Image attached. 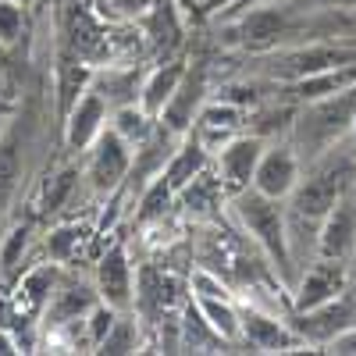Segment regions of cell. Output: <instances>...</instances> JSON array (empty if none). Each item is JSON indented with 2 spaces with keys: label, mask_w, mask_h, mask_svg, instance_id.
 I'll list each match as a JSON object with an SVG mask.
<instances>
[{
  "label": "cell",
  "mask_w": 356,
  "mask_h": 356,
  "mask_svg": "<svg viewBox=\"0 0 356 356\" xmlns=\"http://www.w3.org/2000/svg\"><path fill=\"white\" fill-rule=\"evenodd\" d=\"M353 61H356V43L321 40V43H310V47H292V50L278 54L271 75L296 82V79H307V75L328 72V68H339V65H353Z\"/></svg>",
  "instance_id": "5"
},
{
  "label": "cell",
  "mask_w": 356,
  "mask_h": 356,
  "mask_svg": "<svg viewBox=\"0 0 356 356\" xmlns=\"http://www.w3.org/2000/svg\"><path fill=\"white\" fill-rule=\"evenodd\" d=\"M264 146H267L264 136H243L239 132L232 143H225L221 150L214 154V171L221 175L228 196L243 193V189H253V175H257Z\"/></svg>",
  "instance_id": "12"
},
{
  "label": "cell",
  "mask_w": 356,
  "mask_h": 356,
  "mask_svg": "<svg viewBox=\"0 0 356 356\" xmlns=\"http://www.w3.org/2000/svg\"><path fill=\"white\" fill-rule=\"evenodd\" d=\"M232 218L239 221V228L257 243V250L267 257V264L278 271V282L285 289L296 285V257H292V235H289V218L282 200H271L257 189H243L228 196Z\"/></svg>",
  "instance_id": "2"
},
{
  "label": "cell",
  "mask_w": 356,
  "mask_h": 356,
  "mask_svg": "<svg viewBox=\"0 0 356 356\" xmlns=\"http://www.w3.org/2000/svg\"><path fill=\"white\" fill-rule=\"evenodd\" d=\"M97 292L100 300L114 310H136V300H139V289H136V267H132V257L122 243L107 246V253H100L97 260Z\"/></svg>",
  "instance_id": "7"
},
{
  "label": "cell",
  "mask_w": 356,
  "mask_h": 356,
  "mask_svg": "<svg viewBox=\"0 0 356 356\" xmlns=\"http://www.w3.org/2000/svg\"><path fill=\"white\" fill-rule=\"evenodd\" d=\"M314 246H317V257H324V260H342V264L356 253V200H353L349 193L332 207L328 218L321 221Z\"/></svg>",
  "instance_id": "13"
},
{
  "label": "cell",
  "mask_w": 356,
  "mask_h": 356,
  "mask_svg": "<svg viewBox=\"0 0 356 356\" xmlns=\"http://www.w3.org/2000/svg\"><path fill=\"white\" fill-rule=\"evenodd\" d=\"M193 303L207 317V324L225 339V342H239L243 339V314L235 296H193Z\"/></svg>",
  "instance_id": "24"
},
{
  "label": "cell",
  "mask_w": 356,
  "mask_h": 356,
  "mask_svg": "<svg viewBox=\"0 0 356 356\" xmlns=\"http://www.w3.org/2000/svg\"><path fill=\"white\" fill-rule=\"evenodd\" d=\"M289 86H292L296 100H303V104L335 97V93H342V89L356 86V61H353V65L328 68V72H317V75H307V79H296V82H289Z\"/></svg>",
  "instance_id": "23"
},
{
  "label": "cell",
  "mask_w": 356,
  "mask_h": 356,
  "mask_svg": "<svg viewBox=\"0 0 356 356\" xmlns=\"http://www.w3.org/2000/svg\"><path fill=\"white\" fill-rule=\"evenodd\" d=\"M0 118H4V104H0Z\"/></svg>",
  "instance_id": "40"
},
{
  "label": "cell",
  "mask_w": 356,
  "mask_h": 356,
  "mask_svg": "<svg viewBox=\"0 0 356 356\" xmlns=\"http://www.w3.org/2000/svg\"><path fill=\"white\" fill-rule=\"evenodd\" d=\"M175 189L168 186V178L157 175L154 182H146V189L139 193V207H136V225L139 228H154V225H164V218L171 214L175 207Z\"/></svg>",
  "instance_id": "25"
},
{
  "label": "cell",
  "mask_w": 356,
  "mask_h": 356,
  "mask_svg": "<svg viewBox=\"0 0 356 356\" xmlns=\"http://www.w3.org/2000/svg\"><path fill=\"white\" fill-rule=\"evenodd\" d=\"M118 314H122V310H114V307H107L104 300L93 307V310H89L86 314V321H82V328H86V346L89 349H93L97 353V346L107 339V332L114 328V321H118Z\"/></svg>",
  "instance_id": "33"
},
{
  "label": "cell",
  "mask_w": 356,
  "mask_h": 356,
  "mask_svg": "<svg viewBox=\"0 0 356 356\" xmlns=\"http://www.w3.org/2000/svg\"><path fill=\"white\" fill-rule=\"evenodd\" d=\"M154 4H157V0H100V15H107L111 22L132 25V22L150 15Z\"/></svg>",
  "instance_id": "34"
},
{
  "label": "cell",
  "mask_w": 356,
  "mask_h": 356,
  "mask_svg": "<svg viewBox=\"0 0 356 356\" xmlns=\"http://www.w3.org/2000/svg\"><path fill=\"white\" fill-rule=\"evenodd\" d=\"M15 353H25V342L18 339V332H15V328L0 324V356H15Z\"/></svg>",
  "instance_id": "36"
},
{
  "label": "cell",
  "mask_w": 356,
  "mask_h": 356,
  "mask_svg": "<svg viewBox=\"0 0 356 356\" xmlns=\"http://www.w3.org/2000/svg\"><path fill=\"white\" fill-rule=\"evenodd\" d=\"M25 33H29V4L0 0V50H15Z\"/></svg>",
  "instance_id": "31"
},
{
  "label": "cell",
  "mask_w": 356,
  "mask_h": 356,
  "mask_svg": "<svg viewBox=\"0 0 356 356\" xmlns=\"http://www.w3.org/2000/svg\"><path fill=\"white\" fill-rule=\"evenodd\" d=\"M225 200H228V189L221 182V175L214 168H207L203 175H196L193 182L175 196V207H182L193 218H218Z\"/></svg>",
  "instance_id": "19"
},
{
  "label": "cell",
  "mask_w": 356,
  "mask_h": 356,
  "mask_svg": "<svg viewBox=\"0 0 356 356\" xmlns=\"http://www.w3.org/2000/svg\"><path fill=\"white\" fill-rule=\"evenodd\" d=\"M203 104H207V75H203V65H196V68L186 72L178 93L171 97V104L164 107V114L157 118V122L182 139V136L193 132V122H196V114H200Z\"/></svg>",
  "instance_id": "16"
},
{
  "label": "cell",
  "mask_w": 356,
  "mask_h": 356,
  "mask_svg": "<svg viewBox=\"0 0 356 356\" xmlns=\"http://www.w3.org/2000/svg\"><path fill=\"white\" fill-rule=\"evenodd\" d=\"M342 292H346V264L317 257L300 275V282L292 285V310L303 314V310L324 307V303L339 300Z\"/></svg>",
  "instance_id": "11"
},
{
  "label": "cell",
  "mask_w": 356,
  "mask_h": 356,
  "mask_svg": "<svg viewBox=\"0 0 356 356\" xmlns=\"http://www.w3.org/2000/svg\"><path fill=\"white\" fill-rule=\"evenodd\" d=\"M75 182H79V168L75 164H65V168H57L54 175H47L40 193H36V203H33L36 214H57L68 203Z\"/></svg>",
  "instance_id": "29"
},
{
  "label": "cell",
  "mask_w": 356,
  "mask_h": 356,
  "mask_svg": "<svg viewBox=\"0 0 356 356\" xmlns=\"http://www.w3.org/2000/svg\"><path fill=\"white\" fill-rule=\"evenodd\" d=\"M239 314H243V339L253 353H300V349H310L303 342V335L292 328V324L278 321L275 314H264L260 307H250V303H239Z\"/></svg>",
  "instance_id": "9"
},
{
  "label": "cell",
  "mask_w": 356,
  "mask_h": 356,
  "mask_svg": "<svg viewBox=\"0 0 356 356\" xmlns=\"http://www.w3.org/2000/svg\"><path fill=\"white\" fill-rule=\"evenodd\" d=\"M328 353H339V356H356V324H349V328L342 335H335L328 342Z\"/></svg>",
  "instance_id": "35"
},
{
  "label": "cell",
  "mask_w": 356,
  "mask_h": 356,
  "mask_svg": "<svg viewBox=\"0 0 356 356\" xmlns=\"http://www.w3.org/2000/svg\"><path fill=\"white\" fill-rule=\"evenodd\" d=\"M100 303V292L97 289H86V285H65L50 296L47 303V314H43V324L47 332H61V328H72V324L86 321V314Z\"/></svg>",
  "instance_id": "18"
},
{
  "label": "cell",
  "mask_w": 356,
  "mask_h": 356,
  "mask_svg": "<svg viewBox=\"0 0 356 356\" xmlns=\"http://www.w3.org/2000/svg\"><path fill=\"white\" fill-rule=\"evenodd\" d=\"M356 182V150H346V143H335L332 150H324L314 161V171L300 178V186L292 189L285 218H289V235H314L321 221L328 218L332 207L353 189Z\"/></svg>",
  "instance_id": "1"
},
{
  "label": "cell",
  "mask_w": 356,
  "mask_h": 356,
  "mask_svg": "<svg viewBox=\"0 0 356 356\" xmlns=\"http://www.w3.org/2000/svg\"><path fill=\"white\" fill-rule=\"evenodd\" d=\"M18 178H22V136H18V129H11L0 136V218L11 207Z\"/></svg>",
  "instance_id": "28"
},
{
  "label": "cell",
  "mask_w": 356,
  "mask_h": 356,
  "mask_svg": "<svg viewBox=\"0 0 356 356\" xmlns=\"http://www.w3.org/2000/svg\"><path fill=\"white\" fill-rule=\"evenodd\" d=\"M107 125H111V104L97 93L93 86H89L86 93L68 107V114L61 118V132H65L68 154L86 157V154H89V146H93V143L104 136Z\"/></svg>",
  "instance_id": "6"
},
{
  "label": "cell",
  "mask_w": 356,
  "mask_h": 356,
  "mask_svg": "<svg viewBox=\"0 0 356 356\" xmlns=\"http://www.w3.org/2000/svg\"><path fill=\"white\" fill-rule=\"evenodd\" d=\"M353 114H356V86L342 89L335 97L307 104V111L296 122V139H300V146L310 157H321L324 150H332L335 143L349 136Z\"/></svg>",
  "instance_id": "3"
},
{
  "label": "cell",
  "mask_w": 356,
  "mask_h": 356,
  "mask_svg": "<svg viewBox=\"0 0 356 356\" xmlns=\"http://www.w3.org/2000/svg\"><path fill=\"white\" fill-rule=\"evenodd\" d=\"M243 129V111L228 100H207L193 122V136L207 146L211 154H218L225 143H232Z\"/></svg>",
  "instance_id": "17"
},
{
  "label": "cell",
  "mask_w": 356,
  "mask_h": 356,
  "mask_svg": "<svg viewBox=\"0 0 356 356\" xmlns=\"http://www.w3.org/2000/svg\"><path fill=\"white\" fill-rule=\"evenodd\" d=\"M111 129H114L118 136H122L125 143H132L136 150H139V146L154 136L157 118H154L150 111H146L139 100H136V104H122V107H114V111H111Z\"/></svg>",
  "instance_id": "26"
},
{
  "label": "cell",
  "mask_w": 356,
  "mask_h": 356,
  "mask_svg": "<svg viewBox=\"0 0 356 356\" xmlns=\"http://www.w3.org/2000/svg\"><path fill=\"white\" fill-rule=\"evenodd\" d=\"M33 232H36V221L25 218V221H15L4 235H0V275L4 278H18L22 275V260L33 246Z\"/></svg>",
  "instance_id": "27"
},
{
  "label": "cell",
  "mask_w": 356,
  "mask_h": 356,
  "mask_svg": "<svg viewBox=\"0 0 356 356\" xmlns=\"http://www.w3.org/2000/svg\"><path fill=\"white\" fill-rule=\"evenodd\" d=\"M22 4H29V8H33V4H36V0H22Z\"/></svg>",
  "instance_id": "39"
},
{
  "label": "cell",
  "mask_w": 356,
  "mask_h": 356,
  "mask_svg": "<svg viewBox=\"0 0 356 356\" xmlns=\"http://www.w3.org/2000/svg\"><path fill=\"white\" fill-rule=\"evenodd\" d=\"M139 328H136V321L129 317V314H118V321H114V328L107 332V339L97 346V353H139Z\"/></svg>",
  "instance_id": "32"
},
{
  "label": "cell",
  "mask_w": 356,
  "mask_h": 356,
  "mask_svg": "<svg viewBox=\"0 0 356 356\" xmlns=\"http://www.w3.org/2000/svg\"><path fill=\"white\" fill-rule=\"evenodd\" d=\"M139 86H143V72L136 65H107V72H93V89L111 104V111L122 104H136Z\"/></svg>",
  "instance_id": "22"
},
{
  "label": "cell",
  "mask_w": 356,
  "mask_h": 356,
  "mask_svg": "<svg viewBox=\"0 0 356 356\" xmlns=\"http://www.w3.org/2000/svg\"><path fill=\"white\" fill-rule=\"evenodd\" d=\"M335 4H339L342 11H356V0H335Z\"/></svg>",
  "instance_id": "37"
},
{
  "label": "cell",
  "mask_w": 356,
  "mask_h": 356,
  "mask_svg": "<svg viewBox=\"0 0 356 356\" xmlns=\"http://www.w3.org/2000/svg\"><path fill=\"white\" fill-rule=\"evenodd\" d=\"M349 324H356V321H353V303H349V296L342 292L339 300H332V303L296 314L292 328L303 335L307 346H328L335 335H342V332L349 328Z\"/></svg>",
  "instance_id": "15"
},
{
  "label": "cell",
  "mask_w": 356,
  "mask_h": 356,
  "mask_svg": "<svg viewBox=\"0 0 356 356\" xmlns=\"http://www.w3.org/2000/svg\"><path fill=\"white\" fill-rule=\"evenodd\" d=\"M89 239V228L79 225V221H68V225H57L47 232L43 239V250H47V260L54 264H72L82 250V243Z\"/></svg>",
  "instance_id": "30"
},
{
  "label": "cell",
  "mask_w": 356,
  "mask_h": 356,
  "mask_svg": "<svg viewBox=\"0 0 356 356\" xmlns=\"http://www.w3.org/2000/svg\"><path fill=\"white\" fill-rule=\"evenodd\" d=\"M186 61H164L157 68H150L143 75V86H139V104L150 111L154 118L164 114V107L171 104V97L178 93V86L186 79Z\"/></svg>",
  "instance_id": "21"
},
{
  "label": "cell",
  "mask_w": 356,
  "mask_h": 356,
  "mask_svg": "<svg viewBox=\"0 0 356 356\" xmlns=\"http://www.w3.org/2000/svg\"><path fill=\"white\" fill-rule=\"evenodd\" d=\"M57 275L61 271H57L54 260L36 264V267H29L25 275H18L15 292H11V321H18V324L43 321L50 296L57 292ZM18 324H15V332H18Z\"/></svg>",
  "instance_id": "8"
},
{
  "label": "cell",
  "mask_w": 356,
  "mask_h": 356,
  "mask_svg": "<svg viewBox=\"0 0 356 356\" xmlns=\"http://www.w3.org/2000/svg\"><path fill=\"white\" fill-rule=\"evenodd\" d=\"M207 168H214V154L189 132V136H182V143L175 146V154L168 157V164H164L161 175L168 178V186H171L175 193H182L193 178L203 175Z\"/></svg>",
  "instance_id": "20"
},
{
  "label": "cell",
  "mask_w": 356,
  "mask_h": 356,
  "mask_svg": "<svg viewBox=\"0 0 356 356\" xmlns=\"http://www.w3.org/2000/svg\"><path fill=\"white\" fill-rule=\"evenodd\" d=\"M289 29V15L278 4H257L253 11H246L239 22L232 25V43L246 47V50H271L278 47V40Z\"/></svg>",
  "instance_id": "14"
},
{
  "label": "cell",
  "mask_w": 356,
  "mask_h": 356,
  "mask_svg": "<svg viewBox=\"0 0 356 356\" xmlns=\"http://www.w3.org/2000/svg\"><path fill=\"white\" fill-rule=\"evenodd\" d=\"M349 136L356 139V114H353V125H349Z\"/></svg>",
  "instance_id": "38"
},
{
  "label": "cell",
  "mask_w": 356,
  "mask_h": 356,
  "mask_svg": "<svg viewBox=\"0 0 356 356\" xmlns=\"http://www.w3.org/2000/svg\"><path fill=\"white\" fill-rule=\"evenodd\" d=\"M300 178H303V164H300V154H296L289 143L264 146L260 164H257V175H253V189H257V193L285 203V200L292 196V189L300 186Z\"/></svg>",
  "instance_id": "10"
},
{
  "label": "cell",
  "mask_w": 356,
  "mask_h": 356,
  "mask_svg": "<svg viewBox=\"0 0 356 356\" xmlns=\"http://www.w3.org/2000/svg\"><path fill=\"white\" fill-rule=\"evenodd\" d=\"M136 161V146L125 143L111 125L104 129V136L89 146L86 154V182L97 196H114L122 193L129 182V171Z\"/></svg>",
  "instance_id": "4"
}]
</instances>
